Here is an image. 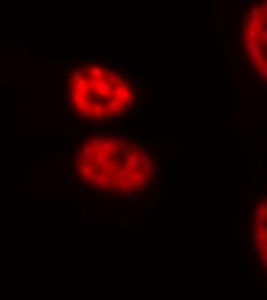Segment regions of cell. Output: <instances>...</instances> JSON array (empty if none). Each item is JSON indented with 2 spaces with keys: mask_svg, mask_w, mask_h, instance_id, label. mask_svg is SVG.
I'll return each mask as SVG.
<instances>
[{
  "mask_svg": "<svg viewBox=\"0 0 267 300\" xmlns=\"http://www.w3.org/2000/svg\"><path fill=\"white\" fill-rule=\"evenodd\" d=\"M81 180L117 196H136L149 188L157 170V157L126 134L102 132L80 153Z\"/></svg>",
  "mask_w": 267,
  "mask_h": 300,
  "instance_id": "1",
  "label": "cell"
},
{
  "mask_svg": "<svg viewBox=\"0 0 267 300\" xmlns=\"http://www.w3.org/2000/svg\"><path fill=\"white\" fill-rule=\"evenodd\" d=\"M251 244L256 264L267 279V192L256 200L252 208Z\"/></svg>",
  "mask_w": 267,
  "mask_h": 300,
  "instance_id": "3",
  "label": "cell"
},
{
  "mask_svg": "<svg viewBox=\"0 0 267 300\" xmlns=\"http://www.w3.org/2000/svg\"><path fill=\"white\" fill-rule=\"evenodd\" d=\"M241 43L249 67L267 86V1L249 8L241 27Z\"/></svg>",
  "mask_w": 267,
  "mask_h": 300,
  "instance_id": "2",
  "label": "cell"
},
{
  "mask_svg": "<svg viewBox=\"0 0 267 300\" xmlns=\"http://www.w3.org/2000/svg\"><path fill=\"white\" fill-rule=\"evenodd\" d=\"M70 65H71V60H66V61H65V66L68 67V66H70Z\"/></svg>",
  "mask_w": 267,
  "mask_h": 300,
  "instance_id": "4",
  "label": "cell"
}]
</instances>
